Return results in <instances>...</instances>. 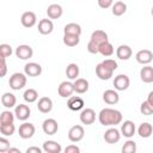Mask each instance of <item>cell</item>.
Returning a JSON list of instances; mask_svg holds the SVG:
<instances>
[{"mask_svg": "<svg viewBox=\"0 0 153 153\" xmlns=\"http://www.w3.org/2000/svg\"><path fill=\"white\" fill-rule=\"evenodd\" d=\"M98 120L99 123L102 126H116L120 124L123 120V116L121 114V111L116 110V109H111V108H105L103 110H100L99 115H98Z\"/></svg>", "mask_w": 153, "mask_h": 153, "instance_id": "1", "label": "cell"}, {"mask_svg": "<svg viewBox=\"0 0 153 153\" xmlns=\"http://www.w3.org/2000/svg\"><path fill=\"white\" fill-rule=\"evenodd\" d=\"M105 42H109V37H108V33L103 30H96L92 32L91 37H90V41L87 43V50L88 53L91 54H98L99 53V47L105 43Z\"/></svg>", "mask_w": 153, "mask_h": 153, "instance_id": "2", "label": "cell"}, {"mask_svg": "<svg viewBox=\"0 0 153 153\" xmlns=\"http://www.w3.org/2000/svg\"><path fill=\"white\" fill-rule=\"evenodd\" d=\"M26 74L25 73H13L11 76H10V80H8V85L12 90L14 91H19L22 90L25 85H26Z\"/></svg>", "mask_w": 153, "mask_h": 153, "instance_id": "3", "label": "cell"}, {"mask_svg": "<svg viewBox=\"0 0 153 153\" xmlns=\"http://www.w3.org/2000/svg\"><path fill=\"white\" fill-rule=\"evenodd\" d=\"M114 69H111L109 66H106L104 62H100L96 66V74L100 80H109L112 74H114Z\"/></svg>", "mask_w": 153, "mask_h": 153, "instance_id": "4", "label": "cell"}, {"mask_svg": "<svg viewBox=\"0 0 153 153\" xmlns=\"http://www.w3.org/2000/svg\"><path fill=\"white\" fill-rule=\"evenodd\" d=\"M84 135H85V130H84L82 126H79V124L71 127V129L68 130V139L72 142L81 141L84 139Z\"/></svg>", "mask_w": 153, "mask_h": 153, "instance_id": "5", "label": "cell"}, {"mask_svg": "<svg viewBox=\"0 0 153 153\" xmlns=\"http://www.w3.org/2000/svg\"><path fill=\"white\" fill-rule=\"evenodd\" d=\"M36 131V128L32 123H29V122H24L23 124L19 126V129H18V133H19V136L24 140L26 139H31L33 136Z\"/></svg>", "mask_w": 153, "mask_h": 153, "instance_id": "6", "label": "cell"}, {"mask_svg": "<svg viewBox=\"0 0 153 153\" xmlns=\"http://www.w3.org/2000/svg\"><path fill=\"white\" fill-rule=\"evenodd\" d=\"M112 84H114V86H115V90H117V91H124V90H127V88L129 87V85H130V79H129V76L126 75V74H118V75L115 76Z\"/></svg>", "mask_w": 153, "mask_h": 153, "instance_id": "7", "label": "cell"}, {"mask_svg": "<svg viewBox=\"0 0 153 153\" xmlns=\"http://www.w3.org/2000/svg\"><path fill=\"white\" fill-rule=\"evenodd\" d=\"M57 92H59V96L62 97V98H69L74 91V84L71 82V81H62L60 85H59V88H57Z\"/></svg>", "mask_w": 153, "mask_h": 153, "instance_id": "8", "label": "cell"}, {"mask_svg": "<svg viewBox=\"0 0 153 153\" xmlns=\"http://www.w3.org/2000/svg\"><path fill=\"white\" fill-rule=\"evenodd\" d=\"M32 55L33 50L27 44H20L16 48V56L20 60H29L30 57H32Z\"/></svg>", "mask_w": 153, "mask_h": 153, "instance_id": "9", "label": "cell"}, {"mask_svg": "<svg viewBox=\"0 0 153 153\" xmlns=\"http://www.w3.org/2000/svg\"><path fill=\"white\" fill-rule=\"evenodd\" d=\"M80 122L82 124H86V126H90V124H93L94 121H96V112L93 109L91 108H86L84 109L81 112H80Z\"/></svg>", "mask_w": 153, "mask_h": 153, "instance_id": "10", "label": "cell"}, {"mask_svg": "<svg viewBox=\"0 0 153 153\" xmlns=\"http://www.w3.org/2000/svg\"><path fill=\"white\" fill-rule=\"evenodd\" d=\"M14 115H16V118L17 120H19V121H26L31 116V110H30V108L26 104H19V105H16Z\"/></svg>", "mask_w": 153, "mask_h": 153, "instance_id": "11", "label": "cell"}, {"mask_svg": "<svg viewBox=\"0 0 153 153\" xmlns=\"http://www.w3.org/2000/svg\"><path fill=\"white\" fill-rule=\"evenodd\" d=\"M42 129H43L44 134H47V135H54L59 130V124H57L56 120H54V118H47V120L43 121Z\"/></svg>", "mask_w": 153, "mask_h": 153, "instance_id": "12", "label": "cell"}, {"mask_svg": "<svg viewBox=\"0 0 153 153\" xmlns=\"http://www.w3.org/2000/svg\"><path fill=\"white\" fill-rule=\"evenodd\" d=\"M24 73L27 76H32V78L38 76L42 74V66L36 62H29L24 66Z\"/></svg>", "mask_w": 153, "mask_h": 153, "instance_id": "13", "label": "cell"}, {"mask_svg": "<svg viewBox=\"0 0 153 153\" xmlns=\"http://www.w3.org/2000/svg\"><path fill=\"white\" fill-rule=\"evenodd\" d=\"M135 59L141 65H148L153 60V53L151 50H148V49H142V50H139L136 53Z\"/></svg>", "mask_w": 153, "mask_h": 153, "instance_id": "14", "label": "cell"}, {"mask_svg": "<svg viewBox=\"0 0 153 153\" xmlns=\"http://www.w3.org/2000/svg\"><path fill=\"white\" fill-rule=\"evenodd\" d=\"M121 130L116 129V128H109L105 133H104V140L108 143H117L121 139Z\"/></svg>", "mask_w": 153, "mask_h": 153, "instance_id": "15", "label": "cell"}, {"mask_svg": "<svg viewBox=\"0 0 153 153\" xmlns=\"http://www.w3.org/2000/svg\"><path fill=\"white\" fill-rule=\"evenodd\" d=\"M20 22H22V25L24 27H32L35 26L36 22H37V18H36V14L31 11H27V12H24L20 17Z\"/></svg>", "mask_w": 153, "mask_h": 153, "instance_id": "16", "label": "cell"}, {"mask_svg": "<svg viewBox=\"0 0 153 153\" xmlns=\"http://www.w3.org/2000/svg\"><path fill=\"white\" fill-rule=\"evenodd\" d=\"M38 32L41 35H50L54 30V24L50 19L48 18H44V19H41L38 22Z\"/></svg>", "mask_w": 153, "mask_h": 153, "instance_id": "17", "label": "cell"}, {"mask_svg": "<svg viewBox=\"0 0 153 153\" xmlns=\"http://www.w3.org/2000/svg\"><path fill=\"white\" fill-rule=\"evenodd\" d=\"M37 109L42 114H48L53 110V100L49 97H42L38 99L37 103Z\"/></svg>", "mask_w": 153, "mask_h": 153, "instance_id": "18", "label": "cell"}, {"mask_svg": "<svg viewBox=\"0 0 153 153\" xmlns=\"http://www.w3.org/2000/svg\"><path fill=\"white\" fill-rule=\"evenodd\" d=\"M135 130H136V128H135V124H134L133 121H129V120L128 121H124L122 123V126H121V134L123 136L128 137V139H130L131 136H134Z\"/></svg>", "mask_w": 153, "mask_h": 153, "instance_id": "19", "label": "cell"}, {"mask_svg": "<svg viewBox=\"0 0 153 153\" xmlns=\"http://www.w3.org/2000/svg\"><path fill=\"white\" fill-rule=\"evenodd\" d=\"M131 55H133V50H131V48H130L129 45H127V44H121V45L116 49V56H117L120 60H123V61L129 60V59L131 57Z\"/></svg>", "mask_w": 153, "mask_h": 153, "instance_id": "20", "label": "cell"}, {"mask_svg": "<svg viewBox=\"0 0 153 153\" xmlns=\"http://www.w3.org/2000/svg\"><path fill=\"white\" fill-rule=\"evenodd\" d=\"M67 106L73 111H79L84 108V100L81 97L78 96H71L67 102Z\"/></svg>", "mask_w": 153, "mask_h": 153, "instance_id": "21", "label": "cell"}, {"mask_svg": "<svg viewBox=\"0 0 153 153\" xmlns=\"http://www.w3.org/2000/svg\"><path fill=\"white\" fill-rule=\"evenodd\" d=\"M42 148L45 153H61V151H62L61 145L57 143L56 141H53V140L44 141Z\"/></svg>", "mask_w": 153, "mask_h": 153, "instance_id": "22", "label": "cell"}, {"mask_svg": "<svg viewBox=\"0 0 153 153\" xmlns=\"http://www.w3.org/2000/svg\"><path fill=\"white\" fill-rule=\"evenodd\" d=\"M62 13H63V10L59 4H51L47 8V14L50 19H59L62 16Z\"/></svg>", "mask_w": 153, "mask_h": 153, "instance_id": "23", "label": "cell"}, {"mask_svg": "<svg viewBox=\"0 0 153 153\" xmlns=\"http://www.w3.org/2000/svg\"><path fill=\"white\" fill-rule=\"evenodd\" d=\"M103 100L106 104H109V105H114V104H117L118 103L120 96H118L117 91H115V90H106L103 93Z\"/></svg>", "mask_w": 153, "mask_h": 153, "instance_id": "24", "label": "cell"}, {"mask_svg": "<svg viewBox=\"0 0 153 153\" xmlns=\"http://www.w3.org/2000/svg\"><path fill=\"white\" fill-rule=\"evenodd\" d=\"M1 104H2L5 108L11 109V108H13V106L17 105V98H16V96H14L13 93L6 92V93H4V94L1 96Z\"/></svg>", "mask_w": 153, "mask_h": 153, "instance_id": "25", "label": "cell"}, {"mask_svg": "<svg viewBox=\"0 0 153 153\" xmlns=\"http://www.w3.org/2000/svg\"><path fill=\"white\" fill-rule=\"evenodd\" d=\"M74 84V91L79 94H82V93H86L88 91V81L84 78H78L75 79V81L73 82Z\"/></svg>", "mask_w": 153, "mask_h": 153, "instance_id": "26", "label": "cell"}, {"mask_svg": "<svg viewBox=\"0 0 153 153\" xmlns=\"http://www.w3.org/2000/svg\"><path fill=\"white\" fill-rule=\"evenodd\" d=\"M140 78L146 84L153 82V67H151L148 65H146L145 67H142L141 71H140Z\"/></svg>", "mask_w": 153, "mask_h": 153, "instance_id": "27", "label": "cell"}, {"mask_svg": "<svg viewBox=\"0 0 153 153\" xmlns=\"http://www.w3.org/2000/svg\"><path fill=\"white\" fill-rule=\"evenodd\" d=\"M152 133H153V127H152V124L148 123V122L141 123V124L139 126V128H137V134H139L141 137H143V139L149 137V136L152 135Z\"/></svg>", "mask_w": 153, "mask_h": 153, "instance_id": "28", "label": "cell"}, {"mask_svg": "<svg viewBox=\"0 0 153 153\" xmlns=\"http://www.w3.org/2000/svg\"><path fill=\"white\" fill-rule=\"evenodd\" d=\"M81 26L76 23H69L65 26L63 29V33L66 35H75V36H80L81 35Z\"/></svg>", "mask_w": 153, "mask_h": 153, "instance_id": "29", "label": "cell"}, {"mask_svg": "<svg viewBox=\"0 0 153 153\" xmlns=\"http://www.w3.org/2000/svg\"><path fill=\"white\" fill-rule=\"evenodd\" d=\"M79 75V66L76 63H69L66 68V76L69 80H75L78 79Z\"/></svg>", "mask_w": 153, "mask_h": 153, "instance_id": "30", "label": "cell"}, {"mask_svg": "<svg viewBox=\"0 0 153 153\" xmlns=\"http://www.w3.org/2000/svg\"><path fill=\"white\" fill-rule=\"evenodd\" d=\"M127 11V5L123 1H117L112 5V14L116 17H121Z\"/></svg>", "mask_w": 153, "mask_h": 153, "instance_id": "31", "label": "cell"}, {"mask_svg": "<svg viewBox=\"0 0 153 153\" xmlns=\"http://www.w3.org/2000/svg\"><path fill=\"white\" fill-rule=\"evenodd\" d=\"M23 98L26 103H35L37 99H38V92L35 90V88H27L24 94H23Z\"/></svg>", "mask_w": 153, "mask_h": 153, "instance_id": "32", "label": "cell"}, {"mask_svg": "<svg viewBox=\"0 0 153 153\" xmlns=\"http://www.w3.org/2000/svg\"><path fill=\"white\" fill-rule=\"evenodd\" d=\"M80 42V36L75 35H63V44L67 47H75Z\"/></svg>", "mask_w": 153, "mask_h": 153, "instance_id": "33", "label": "cell"}, {"mask_svg": "<svg viewBox=\"0 0 153 153\" xmlns=\"http://www.w3.org/2000/svg\"><path fill=\"white\" fill-rule=\"evenodd\" d=\"M14 112H11L10 110H5L0 115V124H8L14 122Z\"/></svg>", "mask_w": 153, "mask_h": 153, "instance_id": "34", "label": "cell"}, {"mask_svg": "<svg viewBox=\"0 0 153 153\" xmlns=\"http://www.w3.org/2000/svg\"><path fill=\"white\" fill-rule=\"evenodd\" d=\"M115 49H114V45L110 43V42H105L103 43L100 47H99V54H102L103 56H111L114 54Z\"/></svg>", "mask_w": 153, "mask_h": 153, "instance_id": "35", "label": "cell"}, {"mask_svg": "<svg viewBox=\"0 0 153 153\" xmlns=\"http://www.w3.org/2000/svg\"><path fill=\"white\" fill-rule=\"evenodd\" d=\"M16 131V126L13 123L8 124H0V133L4 136H12Z\"/></svg>", "mask_w": 153, "mask_h": 153, "instance_id": "36", "label": "cell"}, {"mask_svg": "<svg viewBox=\"0 0 153 153\" xmlns=\"http://www.w3.org/2000/svg\"><path fill=\"white\" fill-rule=\"evenodd\" d=\"M136 152V142L133 140H128L122 146V153H135Z\"/></svg>", "mask_w": 153, "mask_h": 153, "instance_id": "37", "label": "cell"}, {"mask_svg": "<svg viewBox=\"0 0 153 153\" xmlns=\"http://www.w3.org/2000/svg\"><path fill=\"white\" fill-rule=\"evenodd\" d=\"M140 111H141L142 115L149 116V115L153 114V106H152L147 100H146V102H142L141 105H140Z\"/></svg>", "mask_w": 153, "mask_h": 153, "instance_id": "38", "label": "cell"}, {"mask_svg": "<svg viewBox=\"0 0 153 153\" xmlns=\"http://www.w3.org/2000/svg\"><path fill=\"white\" fill-rule=\"evenodd\" d=\"M12 47L10 44H6V43H2L0 45V55L1 57H10L12 55Z\"/></svg>", "mask_w": 153, "mask_h": 153, "instance_id": "39", "label": "cell"}, {"mask_svg": "<svg viewBox=\"0 0 153 153\" xmlns=\"http://www.w3.org/2000/svg\"><path fill=\"white\" fill-rule=\"evenodd\" d=\"M10 148H11L10 141H8L6 137H0V152H1V153L8 152Z\"/></svg>", "mask_w": 153, "mask_h": 153, "instance_id": "40", "label": "cell"}, {"mask_svg": "<svg viewBox=\"0 0 153 153\" xmlns=\"http://www.w3.org/2000/svg\"><path fill=\"white\" fill-rule=\"evenodd\" d=\"M114 0H98V6L100 8H109L110 6H112Z\"/></svg>", "mask_w": 153, "mask_h": 153, "instance_id": "41", "label": "cell"}, {"mask_svg": "<svg viewBox=\"0 0 153 153\" xmlns=\"http://www.w3.org/2000/svg\"><path fill=\"white\" fill-rule=\"evenodd\" d=\"M103 62H104L106 66H109L111 69H114V71H116V69H117V67H118L117 62H116L115 60H112V59H106V60H104Z\"/></svg>", "mask_w": 153, "mask_h": 153, "instance_id": "42", "label": "cell"}, {"mask_svg": "<svg viewBox=\"0 0 153 153\" xmlns=\"http://www.w3.org/2000/svg\"><path fill=\"white\" fill-rule=\"evenodd\" d=\"M80 148L76 145H69L65 148V153H79Z\"/></svg>", "mask_w": 153, "mask_h": 153, "instance_id": "43", "label": "cell"}, {"mask_svg": "<svg viewBox=\"0 0 153 153\" xmlns=\"http://www.w3.org/2000/svg\"><path fill=\"white\" fill-rule=\"evenodd\" d=\"M1 72H0V76H5L6 72H7V65H6V57H1Z\"/></svg>", "mask_w": 153, "mask_h": 153, "instance_id": "44", "label": "cell"}, {"mask_svg": "<svg viewBox=\"0 0 153 153\" xmlns=\"http://www.w3.org/2000/svg\"><path fill=\"white\" fill-rule=\"evenodd\" d=\"M42 149H43V148H42ZM42 149H41L39 147L32 146V147H29V148L26 149V153H41V152H42Z\"/></svg>", "mask_w": 153, "mask_h": 153, "instance_id": "45", "label": "cell"}, {"mask_svg": "<svg viewBox=\"0 0 153 153\" xmlns=\"http://www.w3.org/2000/svg\"><path fill=\"white\" fill-rule=\"evenodd\" d=\"M147 102L153 106V91H151L149 93H148V97H147Z\"/></svg>", "mask_w": 153, "mask_h": 153, "instance_id": "46", "label": "cell"}, {"mask_svg": "<svg viewBox=\"0 0 153 153\" xmlns=\"http://www.w3.org/2000/svg\"><path fill=\"white\" fill-rule=\"evenodd\" d=\"M8 153H20V149L19 148H14V147H11L8 149Z\"/></svg>", "mask_w": 153, "mask_h": 153, "instance_id": "47", "label": "cell"}, {"mask_svg": "<svg viewBox=\"0 0 153 153\" xmlns=\"http://www.w3.org/2000/svg\"><path fill=\"white\" fill-rule=\"evenodd\" d=\"M151 13H152V17H153V7H152V11H151Z\"/></svg>", "mask_w": 153, "mask_h": 153, "instance_id": "48", "label": "cell"}]
</instances>
